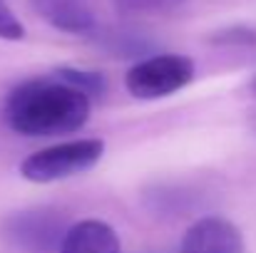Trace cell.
I'll list each match as a JSON object with an SVG mask.
<instances>
[{"instance_id": "1", "label": "cell", "mask_w": 256, "mask_h": 253, "mask_svg": "<svg viewBox=\"0 0 256 253\" xmlns=\"http://www.w3.org/2000/svg\"><path fill=\"white\" fill-rule=\"evenodd\" d=\"M92 99L78 87L52 77L18 84L5 102V122L22 137H58L78 132L90 117Z\"/></svg>"}, {"instance_id": "2", "label": "cell", "mask_w": 256, "mask_h": 253, "mask_svg": "<svg viewBox=\"0 0 256 253\" xmlns=\"http://www.w3.org/2000/svg\"><path fill=\"white\" fill-rule=\"evenodd\" d=\"M102 154H104L102 139H94V137L72 139V142H62V144L30 154L20 164V174L22 179L32 184H52V181H62V179L94 169L100 164Z\"/></svg>"}, {"instance_id": "3", "label": "cell", "mask_w": 256, "mask_h": 253, "mask_svg": "<svg viewBox=\"0 0 256 253\" xmlns=\"http://www.w3.org/2000/svg\"><path fill=\"white\" fill-rule=\"evenodd\" d=\"M194 80V62L184 55H152L124 75V87L134 99H162Z\"/></svg>"}, {"instance_id": "4", "label": "cell", "mask_w": 256, "mask_h": 253, "mask_svg": "<svg viewBox=\"0 0 256 253\" xmlns=\"http://www.w3.org/2000/svg\"><path fill=\"white\" fill-rule=\"evenodd\" d=\"M68 226L52 211H25L15 214L5 224V234L12 244L32 253H50L60 246Z\"/></svg>"}, {"instance_id": "5", "label": "cell", "mask_w": 256, "mask_h": 253, "mask_svg": "<svg viewBox=\"0 0 256 253\" xmlns=\"http://www.w3.org/2000/svg\"><path fill=\"white\" fill-rule=\"evenodd\" d=\"M179 253H246V244L229 219L204 216L186 229Z\"/></svg>"}, {"instance_id": "6", "label": "cell", "mask_w": 256, "mask_h": 253, "mask_svg": "<svg viewBox=\"0 0 256 253\" xmlns=\"http://www.w3.org/2000/svg\"><path fill=\"white\" fill-rule=\"evenodd\" d=\"M58 253H122V246L110 224L100 219H82L68 226Z\"/></svg>"}, {"instance_id": "7", "label": "cell", "mask_w": 256, "mask_h": 253, "mask_svg": "<svg viewBox=\"0 0 256 253\" xmlns=\"http://www.w3.org/2000/svg\"><path fill=\"white\" fill-rule=\"evenodd\" d=\"M38 10L58 30L82 35L94 27V15L87 0H35Z\"/></svg>"}, {"instance_id": "8", "label": "cell", "mask_w": 256, "mask_h": 253, "mask_svg": "<svg viewBox=\"0 0 256 253\" xmlns=\"http://www.w3.org/2000/svg\"><path fill=\"white\" fill-rule=\"evenodd\" d=\"M55 75L60 80H65L68 84L78 87L80 92H85L90 99L92 97H100L104 92V80L97 72H87V70H78V67H60Z\"/></svg>"}, {"instance_id": "9", "label": "cell", "mask_w": 256, "mask_h": 253, "mask_svg": "<svg viewBox=\"0 0 256 253\" xmlns=\"http://www.w3.org/2000/svg\"><path fill=\"white\" fill-rule=\"evenodd\" d=\"M114 2H117V7L122 12H132V15H160V12L176 10L186 0H114Z\"/></svg>"}, {"instance_id": "10", "label": "cell", "mask_w": 256, "mask_h": 253, "mask_svg": "<svg viewBox=\"0 0 256 253\" xmlns=\"http://www.w3.org/2000/svg\"><path fill=\"white\" fill-rule=\"evenodd\" d=\"M25 27L22 22L15 17V12L0 0V37L2 40H22Z\"/></svg>"}, {"instance_id": "11", "label": "cell", "mask_w": 256, "mask_h": 253, "mask_svg": "<svg viewBox=\"0 0 256 253\" xmlns=\"http://www.w3.org/2000/svg\"><path fill=\"white\" fill-rule=\"evenodd\" d=\"M252 89H254V92H256V77H254V82H252Z\"/></svg>"}]
</instances>
